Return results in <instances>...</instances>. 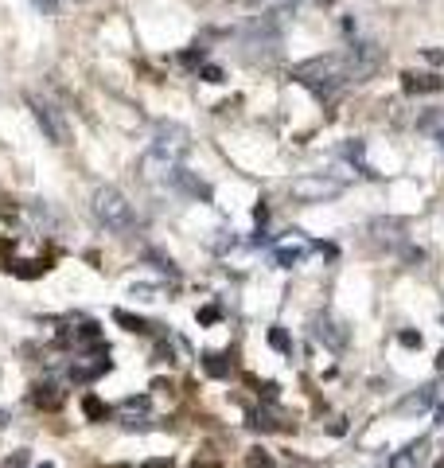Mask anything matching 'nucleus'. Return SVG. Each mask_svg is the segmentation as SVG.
<instances>
[{"mask_svg":"<svg viewBox=\"0 0 444 468\" xmlns=\"http://www.w3.org/2000/svg\"><path fill=\"white\" fill-rule=\"evenodd\" d=\"M0 425H8V410H0Z\"/></svg>","mask_w":444,"mask_h":468,"instance_id":"obj_23","label":"nucleus"},{"mask_svg":"<svg viewBox=\"0 0 444 468\" xmlns=\"http://www.w3.org/2000/svg\"><path fill=\"white\" fill-rule=\"evenodd\" d=\"M292 78H296L301 86H308V90L320 98V102H331V98H339L343 90H347V82H355L343 55H320V59L301 63V67L292 71Z\"/></svg>","mask_w":444,"mask_h":468,"instance_id":"obj_1","label":"nucleus"},{"mask_svg":"<svg viewBox=\"0 0 444 468\" xmlns=\"http://www.w3.org/2000/svg\"><path fill=\"white\" fill-rule=\"evenodd\" d=\"M203 371L211 375V379H226V375H230L226 355H222V351H207V355H203Z\"/></svg>","mask_w":444,"mask_h":468,"instance_id":"obj_9","label":"nucleus"},{"mask_svg":"<svg viewBox=\"0 0 444 468\" xmlns=\"http://www.w3.org/2000/svg\"><path fill=\"white\" fill-rule=\"evenodd\" d=\"M199 78H203V82H222V71H218V67H203Z\"/></svg>","mask_w":444,"mask_h":468,"instance_id":"obj_15","label":"nucleus"},{"mask_svg":"<svg viewBox=\"0 0 444 468\" xmlns=\"http://www.w3.org/2000/svg\"><path fill=\"white\" fill-rule=\"evenodd\" d=\"M230 4H250V8H257V4H265V0H230Z\"/></svg>","mask_w":444,"mask_h":468,"instance_id":"obj_22","label":"nucleus"},{"mask_svg":"<svg viewBox=\"0 0 444 468\" xmlns=\"http://www.w3.org/2000/svg\"><path fill=\"white\" fill-rule=\"evenodd\" d=\"M27 460H32V456H27V449H16V453L8 456L0 468H27Z\"/></svg>","mask_w":444,"mask_h":468,"instance_id":"obj_14","label":"nucleus"},{"mask_svg":"<svg viewBox=\"0 0 444 468\" xmlns=\"http://www.w3.org/2000/svg\"><path fill=\"white\" fill-rule=\"evenodd\" d=\"M39 8H43V12H55V0H36Z\"/></svg>","mask_w":444,"mask_h":468,"instance_id":"obj_20","label":"nucleus"},{"mask_svg":"<svg viewBox=\"0 0 444 468\" xmlns=\"http://www.w3.org/2000/svg\"><path fill=\"white\" fill-rule=\"evenodd\" d=\"M401 86H406V94H436V90H444V78H441V74L406 71V74H401Z\"/></svg>","mask_w":444,"mask_h":468,"instance_id":"obj_6","label":"nucleus"},{"mask_svg":"<svg viewBox=\"0 0 444 468\" xmlns=\"http://www.w3.org/2000/svg\"><path fill=\"white\" fill-rule=\"evenodd\" d=\"M125 410H148V398H129V402H125Z\"/></svg>","mask_w":444,"mask_h":468,"instance_id":"obj_18","label":"nucleus"},{"mask_svg":"<svg viewBox=\"0 0 444 468\" xmlns=\"http://www.w3.org/2000/svg\"><path fill=\"white\" fill-rule=\"evenodd\" d=\"M90 207H94L97 223H102L106 230H113V234H125V230L137 227L132 203L117 192V188H97V192H94V203H90Z\"/></svg>","mask_w":444,"mask_h":468,"instance_id":"obj_2","label":"nucleus"},{"mask_svg":"<svg viewBox=\"0 0 444 468\" xmlns=\"http://www.w3.org/2000/svg\"><path fill=\"white\" fill-rule=\"evenodd\" d=\"M436 141H441V148H444V129H441V133H436Z\"/></svg>","mask_w":444,"mask_h":468,"instance_id":"obj_24","label":"nucleus"},{"mask_svg":"<svg viewBox=\"0 0 444 468\" xmlns=\"http://www.w3.org/2000/svg\"><path fill=\"white\" fill-rule=\"evenodd\" d=\"M401 344H406V348H421V336L417 332H401Z\"/></svg>","mask_w":444,"mask_h":468,"instance_id":"obj_17","label":"nucleus"},{"mask_svg":"<svg viewBox=\"0 0 444 468\" xmlns=\"http://www.w3.org/2000/svg\"><path fill=\"white\" fill-rule=\"evenodd\" d=\"M273 254H277V262L281 265H296L304 258V242H296V246H277Z\"/></svg>","mask_w":444,"mask_h":468,"instance_id":"obj_11","label":"nucleus"},{"mask_svg":"<svg viewBox=\"0 0 444 468\" xmlns=\"http://www.w3.org/2000/svg\"><path fill=\"white\" fill-rule=\"evenodd\" d=\"M39 468H55V465H39Z\"/></svg>","mask_w":444,"mask_h":468,"instance_id":"obj_25","label":"nucleus"},{"mask_svg":"<svg viewBox=\"0 0 444 468\" xmlns=\"http://www.w3.org/2000/svg\"><path fill=\"white\" fill-rule=\"evenodd\" d=\"M172 183H176L180 192L195 195V199H207V183H199V180L191 176V172H187V168H176V172H172Z\"/></svg>","mask_w":444,"mask_h":468,"instance_id":"obj_7","label":"nucleus"},{"mask_svg":"<svg viewBox=\"0 0 444 468\" xmlns=\"http://www.w3.org/2000/svg\"><path fill=\"white\" fill-rule=\"evenodd\" d=\"M113 320H117V324H125V328H129V332H148V328H152V324H148V320H141V316H132V312H113Z\"/></svg>","mask_w":444,"mask_h":468,"instance_id":"obj_12","label":"nucleus"},{"mask_svg":"<svg viewBox=\"0 0 444 468\" xmlns=\"http://www.w3.org/2000/svg\"><path fill=\"white\" fill-rule=\"evenodd\" d=\"M343 59H347L351 78H371L378 71V63H382V51L374 47V43H355L351 51H343Z\"/></svg>","mask_w":444,"mask_h":468,"instance_id":"obj_4","label":"nucleus"},{"mask_svg":"<svg viewBox=\"0 0 444 468\" xmlns=\"http://www.w3.org/2000/svg\"><path fill=\"white\" fill-rule=\"evenodd\" d=\"M27 106H32V113H36L39 129H43V137L55 144H71V125H67V118H62V109L55 106V102H47V98H27Z\"/></svg>","mask_w":444,"mask_h":468,"instance_id":"obj_3","label":"nucleus"},{"mask_svg":"<svg viewBox=\"0 0 444 468\" xmlns=\"http://www.w3.org/2000/svg\"><path fill=\"white\" fill-rule=\"evenodd\" d=\"M327 433H331V437H343V433H347V425H343V421H336V425H327Z\"/></svg>","mask_w":444,"mask_h":468,"instance_id":"obj_19","label":"nucleus"},{"mask_svg":"<svg viewBox=\"0 0 444 468\" xmlns=\"http://www.w3.org/2000/svg\"><path fill=\"white\" fill-rule=\"evenodd\" d=\"M269 344H273L277 351H288L292 344H288V332L285 328H269Z\"/></svg>","mask_w":444,"mask_h":468,"instance_id":"obj_13","label":"nucleus"},{"mask_svg":"<svg viewBox=\"0 0 444 468\" xmlns=\"http://www.w3.org/2000/svg\"><path fill=\"white\" fill-rule=\"evenodd\" d=\"M339 192H343L339 180H312V176H308V180L292 183V195H296V199H331V195H339Z\"/></svg>","mask_w":444,"mask_h":468,"instance_id":"obj_5","label":"nucleus"},{"mask_svg":"<svg viewBox=\"0 0 444 468\" xmlns=\"http://www.w3.org/2000/svg\"><path fill=\"white\" fill-rule=\"evenodd\" d=\"M144 468H172V465H168V460H148Z\"/></svg>","mask_w":444,"mask_h":468,"instance_id":"obj_21","label":"nucleus"},{"mask_svg":"<svg viewBox=\"0 0 444 468\" xmlns=\"http://www.w3.org/2000/svg\"><path fill=\"white\" fill-rule=\"evenodd\" d=\"M36 406H43V410H59V406H62V390H59L55 383L36 386Z\"/></svg>","mask_w":444,"mask_h":468,"instance_id":"obj_8","label":"nucleus"},{"mask_svg":"<svg viewBox=\"0 0 444 468\" xmlns=\"http://www.w3.org/2000/svg\"><path fill=\"white\" fill-rule=\"evenodd\" d=\"M218 320V309H199V324H215Z\"/></svg>","mask_w":444,"mask_h":468,"instance_id":"obj_16","label":"nucleus"},{"mask_svg":"<svg viewBox=\"0 0 444 468\" xmlns=\"http://www.w3.org/2000/svg\"><path fill=\"white\" fill-rule=\"evenodd\" d=\"M82 410H86V418L90 421H106L109 414H113V406H106L97 394H82Z\"/></svg>","mask_w":444,"mask_h":468,"instance_id":"obj_10","label":"nucleus"}]
</instances>
